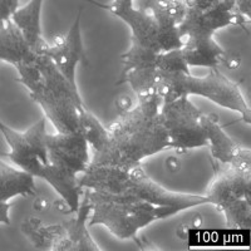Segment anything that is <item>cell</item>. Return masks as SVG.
Returning <instances> with one entry per match:
<instances>
[{
	"label": "cell",
	"mask_w": 251,
	"mask_h": 251,
	"mask_svg": "<svg viewBox=\"0 0 251 251\" xmlns=\"http://www.w3.org/2000/svg\"><path fill=\"white\" fill-rule=\"evenodd\" d=\"M108 140L91 160L92 165H113L131 170L142 165L145 158L170 150L169 134L157 116H147L136 104L132 109L118 113L106 126Z\"/></svg>",
	"instance_id": "6da1fadb"
},
{
	"label": "cell",
	"mask_w": 251,
	"mask_h": 251,
	"mask_svg": "<svg viewBox=\"0 0 251 251\" xmlns=\"http://www.w3.org/2000/svg\"><path fill=\"white\" fill-rule=\"evenodd\" d=\"M17 82L28 89L30 98L43 109L47 120L59 133L78 132L79 116L86 107L78 92L47 55L15 67Z\"/></svg>",
	"instance_id": "7a4b0ae2"
},
{
	"label": "cell",
	"mask_w": 251,
	"mask_h": 251,
	"mask_svg": "<svg viewBox=\"0 0 251 251\" xmlns=\"http://www.w3.org/2000/svg\"><path fill=\"white\" fill-rule=\"evenodd\" d=\"M82 197L91 205L88 226H104L121 240L137 241L140 230L180 212L171 206H153L131 195H111L83 188Z\"/></svg>",
	"instance_id": "3957f363"
},
{
	"label": "cell",
	"mask_w": 251,
	"mask_h": 251,
	"mask_svg": "<svg viewBox=\"0 0 251 251\" xmlns=\"http://www.w3.org/2000/svg\"><path fill=\"white\" fill-rule=\"evenodd\" d=\"M158 91L163 103L180 97L199 96L223 108L236 112L244 122L248 125L251 123L250 106L244 97L240 84L228 79L217 68H212L210 73L203 77L182 72H162Z\"/></svg>",
	"instance_id": "277c9868"
},
{
	"label": "cell",
	"mask_w": 251,
	"mask_h": 251,
	"mask_svg": "<svg viewBox=\"0 0 251 251\" xmlns=\"http://www.w3.org/2000/svg\"><path fill=\"white\" fill-rule=\"evenodd\" d=\"M214 178L205 196L226 219V226L246 230L251 225V169L211 160Z\"/></svg>",
	"instance_id": "5b68a950"
},
{
	"label": "cell",
	"mask_w": 251,
	"mask_h": 251,
	"mask_svg": "<svg viewBox=\"0 0 251 251\" xmlns=\"http://www.w3.org/2000/svg\"><path fill=\"white\" fill-rule=\"evenodd\" d=\"M0 132L10 149L4 156L19 169L48 182L51 166L46 145V118L39 120L24 132L15 131L0 120Z\"/></svg>",
	"instance_id": "8992f818"
},
{
	"label": "cell",
	"mask_w": 251,
	"mask_h": 251,
	"mask_svg": "<svg viewBox=\"0 0 251 251\" xmlns=\"http://www.w3.org/2000/svg\"><path fill=\"white\" fill-rule=\"evenodd\" d=\"M202 114L188 97L163 103L160 116L169 134L170 150L185 152L207 146Z\"/></svg>",
	"instance_id": "52a82bcc"
},
{
	"label": "cell",
	"mask_w": 251,
	"mask_h": 251,
	"mask_svg": "<svg viewBox=\"0 0 251 251\" xmlns=\"http://www.w3.org/2000/svg\"><path fill=\"white\" fill-rule=\"evenodd\" d=\"M46 145L49 163L69 180L78 181V175L88 169L89 145L79 132L47 133Z\"/></svg>",
	"instance_id": "ba28073f"
},
{
	"label": "cell",
	"mask_w": 251,
	"mask_h": 251,
	"mask_svg": "<svg viewBox=\"0 0 251 251\" xmlns=\"http://www.w3.org/2000/svg\"><path fill=\"white\" fill-rule=\"evenodd\" d=\"M129 177H131V185L126 195L137 197L153 206H171L182 212L195 206L208 203L207 197L202 195L176 192L163 187L146 174L142 165L129 170Z\"/></svg>",
	"instance_id": "9c48e42d"
},
{
	"label": "cell",
	"mask_w": 251,
	"mask_h": 251,
	"mask_svg": "<svg viewBox=\"0 0 251 251\" xmlns=\"http://www.w3.org/2000/svg\"><path fill=\"white\" fill-rule=\"evenodd\" d=\"M82 13L83 9L80 8L67 35H57L53 38V43H49L44 53V55H47L54 63V66L59 69L60 73L75 86H77L75 72L78 64L79 63H82L83 66L88 64L86 49L83 44L82 28H80Z\"/></svg>",
	"instance_id": "30bf717a"
},
{
	"label": "cell",
	"mask_w": 251,
	"mask_h": 251,
	"mask_svg": "<svg viewBox=\"0 0 251 251\" xmlns=\"http://www.w3.org/2000/svg\"><path fill=\"white\" fill-rule=\"evenodd\" d=\"M202 126L207 146L211 151V158L224 165L239 166L251 169L250 149L239 145L224 131L219 123L217 114H202Z\"/></svg>",
	"instance_id": "8fae6325"
},
{
	"label": "cell",
	"mask_w": 251,
	"mask_h": 251,
	"mask_svg": "<svg viewBox=\"0 0 251 251\" xmlns=\"http://www.w3.org/2000/svg\"><path fill=\"white\" fill-rule=\"evenodd\" d=\"M143 9L160 28L162 51L180 49L183 40L178 33V25L187 12L185 0H146Z\"/></svg>",
	"instance_id": "7c38bea8"
},
{
	"label": "cell",
	"mask_w": 251,
	"mask_h": 251,
	"mask_svg": "<svg viewBox=\"0 0 251 251\" xmlns=\"http://www.w3.org/2000/svg\"><path fill=\"white\" fill-rule=\"evenodd\" d=\"M162 71L156 67L123 69L121 79L117 84L127 83L137 97V104L147 116H157L162 107V98L160 96V83Z\"/></svg>",
	"instance_id": "4fadbf2b"
},
{
	"label": "cell",
	"mask_w": 251,
	"mask_h": 251,
	"mask_svg": "<svg viewBox=\"0 0 251 251\" xmlns=\"http://www.w3.org/2000/svg\"><path fill=\"white\" fill-rule=\"evenodd\" d=\"M113 17L125 22L131 29V44L149 49V50L162 53L160 40V28L156 20L146 12L143 8L116 9L108 12Z\"/></svg>",
	"instance_id": "5bb4252c"
},
{
	"label": "cell",
	"mask_w": 251,
	"mask_h": 251,
	"mask_svg": "<svg viewBox=\"0 0 251 251\" xmlns=\"http://www.w3.org/2000/svg\"><path fill=\"white\" fill-rule=\"evenodd\" d=\"M131 185L129 170L113 165H92L78 178L80 188L111 195H126Z\"/></svg>",
	"instance_id": "9a60e30c"
},
{
	"label": "cell",
	"mask_w": 251,
	"mask_h": 251,
	"mask_svg": "<svg viewBox=\"0 0 251 251\" xmlns=\"http://www.w3.org/2000/svg\"><path fill=\"white\" fill-rule=\"evenodd\" d=\"M183 58L188 67H205L217 68L223 64L226 50L210 34H190L183 37L181 47Z\"/></svg>",
	"instance_id": "2e32d148"
},
{
	"label": "cell",
	"mask_w": 251,
	"mask_h": 251,
	"mask_svg": "<svg viewBox=\"0 0 251 251\" xmlns=\"http://www.w3.org/2000/svg\"><path fill=\"white\" fill-rule=\"evenodd\" d=\"M22 232L38 250L72 251L63 223L46 224L37 217H29L22 224Z\"/></svg>",
	"instance_id": "e0dca14e"
},
{
	"label": "cell",
	"mask_w": 251,
	"mask_h": 251,
	"mask_svg": "<svg viewBox=\"0 0 251 251\" xmlns=\"http://www.w3.org/2000/svg\"><path fill=\"white\" fill-rule=\"evenodd\" d=\"M44 0H29L23 8H18L12 20L22 30L30 47L38 55L46 53L49 43L42 31V10Z\"/></svg>",
	"instance_id": "ac0fdd59"
},
{
	"label": "cell",
	"mask_w": 251,
	"mask_h": 251,
	"mask_svg": "<svg viewBox=\"0 0 251 251\" xmlns=\"http://www.w3.org/2000/svg\"><path fill=\"white\" fill-rule=\"evenodd\" d=\"M37 55L12 19L0 25V60L17 67L33 62Z\"/></svg>",
	"instance_id": "d6986e66"
},
{
	"label": "cell",
	"mask_w": 251,
	"mask_h": 251,
	"mask_svg": "<svg viewBox=\"0 0 251 251\" xmlns=\"http://www.w3.org/2000/svg\"><path fill=\"white\" fill-rule=\"evenodd\" d=\"M35 195V177L0 158V202H9L17 196L30 197Z\"/></svg>",
	"instance_id": "ffe728a7"
},
{
	"label": "cell",
	"mask_w": 251,
	"mask_h": 251,
	"mask_svg": "<svg viewBox=\"0 0 251 251\" xmlns=\"http://www.w3.org/2000/svg\"><path fill=\"white\" fill-rule=\"evenodd\" d=\"M75 216L63 221L67 235L71 241L72 251H100L102 249L91 236L87 227V220L91 215V205L84 197H80V203Z\"/></svg>",
	"instance_id": "44dd1931"
},
{
	"label": "cell",
	"mask_w": 251,
	"mask_h": 251,
	"mask_svg": "<svg viewBox=\"0 0 251 251\" xmlns=\"http://www.w3.org/2000/svg\"><path fill=\"white\" fill-rule=\"evenodd\" d=\"M78 132L86 138L88 145L93 149L94 153L100 152L108 140L107 127L102 125L100 121L87 107H84L80 112Z\"/></svg>",
	"instance_id": "7402d4cb"
},
{
	"label": "cell",
	"mask_w": 251,
	"mask_h": 251,
	"mask_svg": "<svg viewBox=\"0 0 251 251\" xmlns=\"http://www.w3.org/2000/svg\"><path fill=\"white\" fill-rule=\"evenodd\" d=\"M156 67L160 71L167 72V73H176V72L191 73L190 67L187 66L185 58H183L181 48L160 53L157 57Z\"/></svg>",
	"instance_id": "603a6c76"
},
{
	"label": "cell",
	"mask_w": 251,
	"mask_h": 251,
	"mask_svg": "<svg viewBox=\"0 0 251 251\" xmlns=\"http://www.w3.org/2000/svg\"><path fill=\"white\" fill-rule=\"evenodd\" d=\"M18 8L19 0H0V25L12 19Z\"/></svg>",
	"instance_id": "cb8c5ba5"
},
{
	"label": "cell",
	"mask_w": 251,
	"mask_h": 251,
	"mask_svg": "<svg viewBox=\"0 0 251 251\" xmlns=\"http://www.w3.org/2000/svg\"><path fill=\"white\" fill-rule=\"evenodd\" d=\"M83 1H87V3L92 4V5H96L98 8L106 10V12H111V10H116V9H126L134 6V0H113L111 4H102L97 0H83Z\"/></svg>",
	"instance_id": "d4e9b609"
},
{
	"label": "cell",
	"mask_w": 251,
	"mask_h": 251,
	"mask_svg": "<svg viewBox=\"0 0 251 251\" xmlns=\"http://www.w3.org/2000/svg\"><path fill=\"white\" fill-rule=\"evenodd\" d=\"M188 9H194L199 12H205L208 9L215 8L216 5L221 4L225 0H185Z\"/></svg>",
	"instance_id": "484cf974"
},
{
	"label": "cell",
	"mask_w": 251,
	"mask_h": 251,
	"mask_svg": "<svg viewBox=\"0 0 251 251\" xmlns=\"http://www.w3.org/2000/svg\"><path fill=\"white\" fill-rule=\"evenodd\" d=\"M240 62H241V58H240L239 53L226 50V54H225V57H224L223 64H225L228 69L239 68Z\"/></svg>",
	"instance_id": "4316f807"
},
{
	"label": "cell",
	"mask_w": 251,
	"mask_h": 251,
	"mask_svg": "<svg viewBox=\"0 0 251 251\" xmlns=\"http://www.w3.org/2000/svg\"><path fill=\"white\" fill-rule=\"evenodd\" d=\"M237 12L244 18L251 19V0H234Z\"/></svg>",
	"instance_id": "83f0119b"
},
{
	"label": "cell",
	"mask_w": 251,
	"mask_h": 251,
	"mask_svg": "<svg viewBox=\"0 0 251 251\" xmlns=\"http://www.w3.org/2000/svg\"><path fill=\"white\" fill-rule=\"evenodd\" d=\"M116 104H117L118 113H123V112L129 111V109H132L136 106L133 103V100H132V98L128 97V96H122V97L118 98V100H116Z\"/></svg>",
	"instance_id": "f1b7e54d"
},
{
	"label": "cell",
	"mask_w": 251,
	"mask_h": 251,
	"mask_svg": "<svg viewBox=\"0 0 251 251\" xmlns=\"http://www.w3.org/2000/svg\"><path fill=\"white\" fill-rule=\"evenodd\" d=\"M9 210H10V205H9V202H0V224L10 225Z\"/></svg>",
	"instance_id": "f546056e"
},
{
	"label": "cell",
	"mask_w": 251,
	"mask_h": 251,
	"mask_svg": "<svg viewBox=\"0 0 251 251\" xmlns=\"http://www.w3.org/2000/svg\"><path fill=\"white\" fill-rule=\"evenodd\" d=\"M34 208L38 211H47L49 208L48 201L44 200V199H37L34 201Z\"/></svg>",
	"instance_id": "4dcf8cb0"
}]
</instances>
